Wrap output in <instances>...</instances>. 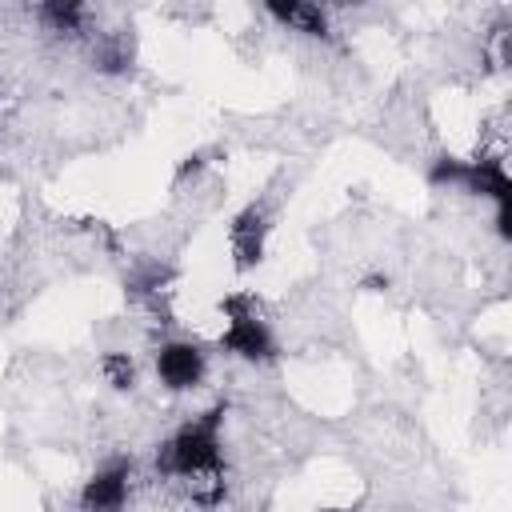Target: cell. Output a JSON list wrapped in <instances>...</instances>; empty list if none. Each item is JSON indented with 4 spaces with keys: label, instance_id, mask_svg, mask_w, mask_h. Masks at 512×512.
I'll return each mask as SVG.
<instances>
[{
    "label": "cell",
    "instance_id": "obj_1",
    "mask_svg": "<svg viewBox=\"0 0 512 512\" xmlns=\"http://www.w3.org/2000/svg\"><path fill=\"white\" fill-rule=\"evenodd\" d=\"M220 420L224 408H208L200 420L184 424L168 444H160L156 468L164 476H188V480H208L216 488H224V464H220Z\"/></svg>",
    "mask_w": 512,
    "mask_h": 512
},
{
    "label": "cell",
    "instance_id": "obj_2",
    "mask_svg": "<svg viewBox=\"0 0 512 512\" xmlns=\"http://www.w3.org/2000/svg\"><path fill=\"white\" fill-rule=\"evenodd\" d=\"M432 184H464L476 196L496 200V228L500 236H512V180L500 160H456L440 156L428 172Z\"/></svg>",
    "mask_w": 512,
    "mask_h": 512
},
{
    "label": "cell",
    "instance_id": "obj_3",
    "mask_svg": "<svg viewBox=\"0 0 512 512\" xmlns=\"http://www.w3.org/2000/svg\"><path fill=\"white\" fill-rule=\"evenodd\" d=\"M220 312L228 316V328L220 336V348L240 356V360H272L276 356V340L268 332L264 320H256V312H248V300L244 296H224L220 300Z\"/></svg>",
    "mask_w": 512,
    "mask_h": 512
},
{
    "label": "cell",
    "instance_id": "obj_4",
    "mask_svg": "<svg viewBox=\"0 0 512 512\" xmlns=\"http://www.w3.org/2000/svg\"><path fill=\"white\" fill-rule=\"evenodd\" d=\"M156 376L164 388L172 392H184V388H196L204 380V352L188 340H172L156 352Z\"/></svg>",
    "mask_w": 512,
    "mask_h": 512
},
{
    "label": "cell",
    "instance_id": "obj_5",
    "mask_svg": "<svg viewBox=\"0 0 512 512\" xmlns=\"http://www.w3.org/2000/svg\"><path fill=\"white\" fill-rule=\"evenodd\" d=\"M128 484H132V468L120 460V464H108L100 468L92 480H84L80 488V504L84 512H120L128 504Z\"/></svg>",
    "mask_w": 512,
    "mask_h": 512
},
{
    "label": "cell",
    "instance_id": "obj_6",
    "mask_svg": "<svg viewBox=\"0 0 512 512\" xmlns=\"http://www.w3.org/2000/svg\"><path fill=\"white\" fill-rule=\"evenodd\" d=\"M264 236H268V216H264L260 204H248V208L232 220V228H228L232 256H236V268H240V272H248V268L260 264V256H264Z\"/></svg>",
    "mask_w": 512,
    "mask_h": 512
},
{
    "label": "cell",
    "instance_id": "obj_7",
    "mask_svg": "<svg viewBox=\"0 0 512 512\" xmlns=\"http://www.w3.org/2000/svg\"><path fill=\"white\" fill-rule=\"evenodd\" d=\"M264 12L276 16L280 24H288L292 32H304V36H328V16H324L320 4H304V0H288V4H280V0H268Z\"/></svg>",
    "mask_w": 512,
    "mask_h": 512
},
{
    "label": "cell",
    "instance_id": "obj_8",
    "mask_svg": "<svg viewBox=\"0 0 512 512\" xmlns=\"http://www.w3.org/2000/svg\"><path fill=\"white\" fill-rule=\"evenodd\" d=\"M36 16L52 32H80V24H84V8L76 0H48V4L36 8Z\"/></svg>",
    "mask_w": 512,
    "mask_h": 512
},
{
    "label": "cell",
    "instance_id": "obj_9",
    "mask_svg": "<svg viewBox=\"0 0 512 512\" xmlns=\"http://www.w3.org/2000/svg\"><path fill=\"white\" fill-rule=\"evenodd\" d=\"M100 372L112 388H132L136 384V364L128 360V352H108L100 356Z\"/></svg>",
    "mask_w": 512,
    "mask_h": 512
},
{
    "label": "cell",
    "instance_id": "obj_10",
    "mask_svg": "<svg viewBox=\"0 0 512 512\" xmlns=\"http://www.w3.org/2000/svg\"><path fill=\"white\" fill-rule=\"evenodd\" d=\"M200 164H204V152H196V156H188V160H184V164L176 168V180H188V176H192V172H196Z\"/></svg>",
    "mask_w": 512,
    "mask_h": 512
},
{
    "label": "cell",
    "instance_id": "obj_11",
    "mask_svg": "<svg viewBox=\"0 0 512 512\" xmlns=\"http://www.w3.org/2000/svg\"><path fill=\"white\" fill-rule=\"evenodd\" d=\"M324 512H352V508H324Z\"/></svg>",
    "mask_w": 512,
    "mask_h": 512
}]
</instances>
